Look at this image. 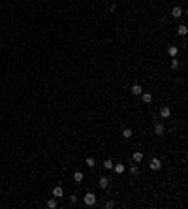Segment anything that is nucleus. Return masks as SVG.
<instances>
[{"label":"nucleus","mask_w":188,"mask_h":209,"mask_svg":"<svg viewBox=\"0 0 188 209\" xmlns=\"http://www.w3.org/2000/svg\"><path fill=\"white\" fill-rule=\"evenodd\" d=\"M83 179H85V175H83V172H75V173H73V181H75V183H81V181H83Z\"/></svg>","instance_id":"obj_15"},{"label":"nucleus","mask_w":188,"mask_h":209,"mask_svg":"<svg viewBox=\"0 0 188 209\" xmlns=\"http://www.w3.org/2000/svg\"><path fill=\"white\" fill-rule=\"evenodd\" d=\"M83 204H85L87 207L96 205V194H94V192H87V194L83 196Z\"/></svg>","instance_id":"obj_1"},{"label":"nucleus","mask_w":188,"mask_h":209,"mask_svg":"<svg viewBox=\"0 0 188 209\" xmlns=\"http://www.w3.org/2000/svg\"><path fill=\"white\" fill-rule=\"evenodd\" d=\"M132 136H134V132H132V128H124V130H122V138H124V140H130Z\"/></svg>","instance_id":"obj_13"},{"label":"nucleus","mask_w":188,"mask_h":209,"mask_svg":"<svg viewBox=\"0 0 188 209\" xmlns=\"http://www.w3.org/2000/svg\"><path fill=\"white\" fill-rule=\"evenodd\" d=\"M103 170H113V160L111 158H107V160H103Z\"/></svg>","instance_id":"obj_16"},{"label":"nucleus","mask_w":188,"mask_h":209,"mask_svg":"<svg viewBox=\"0 0 188 209\" xmlns=\"http://www.w3.org/2000/svg\"><path fill=\"white\" fill-rule=\"evenodd\" d=\"M113 170H115V173H124V170H126V166L124 164H113Z\"/></svg>","instance_id":"obj_14"},{"label":"nucleus","mask_w":188,"mask_h":209,"mask_svg":"<svg viewBox=\"0 0 188 209\" xmlns=\"http://www.w3.org/2000/svg\"><path fill=\"white\" fill-rule=\"evenodd\" d=\"M113 207H115V202H113V200H109L107 204H105V209H113Z\"/></svg>","instance_id":"obj_21"},{"label":"nucleus","mask_w":188,"mask_h":209,"mask_svg":"<svg viewBox=\"0 0 188 209\" xmlns=\"http://www.w3.org/2000/svg\"><path fill=\"white\" fill-rule=\"evenodd\" d=\"M186 32H188L186 25H179V27H177V34H179V36H186Z\"/></svg>","instance_id":"obj_12"},{"label":"nucleus","mask_w":188,"mask_h":209,"mask_svg":"<svg viewBox=\"0 0 188 209\" xmlns=\"http://www.w3.org/2000/svg\"><path fill=\"white\" fill-rule=\"evenodd\" d=\"M141 100H143L145 104H151L152 102V94L151 92H141Z\"/></svg>","instance_id":"obj_10"},{"label":"nucleus","mask_w":188,"mask_h":209,"mask_svg":"<svg viewBox=\"0 0 188 209\" xmlns=\"http://www.w3.org/2000/svg\"><path fill=\"white\" fill-rule=\"evenodd\" d=\"M171 68H173V70H177V68H181V62H179V60H177V57H175V59H173V60H171Z\"/></svg>","instance_id":"obj_19"},{"label":"nucleus","mask_w":188,"mask_h":209,"mask_svg":"<svg viewBox=\"0 0 188 209\" xmlns=\"http://www.w3.org/2000/svg\"><path fill=\"white\" fill-rule=\"evenodd\" d=\"M47 207H49V209H55V207H57V198H51V200H47Z\"/></svg>","instance_id":"obj_17"},{"label":"nucleus","mask_w":188,"mask_h":209,"mask_svg":"<svg viewBox=\"0 0 188 209\" xmlns=\"http://www.w3.org/2000/svg\"><path fill=\"white\" fill-rule=\"evenodd\" d=\"M130 173L132 175H137L139 173V166H130Z\"/></svg>","instance_id":"obj_20"},{"label":"nucleus","mask_w":188,"mask_h":209,"mask_svg":"<svg viewBox=\"0 0 188 209\" xmlns=\"http://www.w3.org/2000/svg\"><path fill=\"white\" fill-rule=\"evenodd\" d=\"M171 15H173L175 19H179V17H183V15H184V9L179 8V6H175V8L171 9Z\"/></svg>","instance_id":"obj_5"},{"label":"nucleus","mask_w":188,"mask_h":209,"mask_svg":"<svg viewBox=\"0 0 188 209\" xmlns=\"http://www.w3.org/2000/svg\"><path fill=\"white\" fill-rule=\"evenodd\" d=\"M70 204H77V196H70Z\"/></svg>","instance_id":"obj_22"},{"label":"nucleus","mask_w":188,"mask_h":209,"mask_svg":"<svg viewBox=\"0 0 188 209\" xmlns=\"http://www.w3.org/2000/svg\"><path fill=\"white\" fill-rule=\"evenodd\" d=\"M167 53H169V57H171V59H175V57L179 55V47H177V45H169Z\"/></svg>","instance_id":"obj_8"},{"label":"nucleus","mask_w":188,"mask_h":209,"mask_svg":"<svg viewBox=\"0 0 188 209\" xmlns=\"http://www.w3.org/2000/svg\"><path fill=\"white\" fill-rule=\"evenodd\" d=\"M87 166H89V168H94V166H96V160H94L92 156H87Z\"/></svg>","instance_id":"obj_18"},{"label":"nucleus","mask_w":188,"mask_h":209,"mask_svg":"<svg viewBox=\"0 0 188 209\" xmlns=\"http://www.w3.org/2000/svg\"><path fill=\"white\" fill-rule=\"evenodd\" d=\"M62 196H64V188L60 185H57L53 188V198H57V200H58V198H62Z\"/></svg>","instance_id":"obj_4"},{"label":"nucleus","mask_w":188,"mask_h":209,"mask_svg":"<svg viewBox=\"0 0 188 209\" xmlns=\"http://www.w3.org/2000/svg\"><path fill=\"white\" fill-rule=\"evenodd\" d=\"M132 158H134V162H135V164H139L141 160H143V153H141V151H135L134 155H132Z\"/></svg>","instance_id":"obj_9"},{"label":"nucleus","mask_w":188,"mask_h":209,"mask_svg":"<svg viewBox=\"0 0 188 209\" xmlns=\"http://www.w3.org/2000/svg\"><path fill=\"white\" fill-rule=\"evenodd\" d=\"M149 168H151L152 172H158V170H162V160L156 158V156H154V158H151V160H149Z\"/></svg>","instance_id":"obj_2"},{"label":"nucleus","mask_w":188,"mask_h":209,"mask_svg":"<svg viewBox=\"0 0 188 209\" xmlns=\"http://www.w3.org/2000/svg\"><path fill=\"white\" fill-rule=\"evenodd\" d=\"M98 186L102 188V190H105L109 186V177H100V181H98Z\"/></svg>","instance_id":"obj_7"},{"label":"nucleus","mask_w":188,"mask_h":209,"mask_svg":"<svg viewBox=\"0 0 188 209\" xmlns=\"http://www.w3.org/2000/svg\"><path fill=\"white\" fill-rule=\"evenodd\" d=\"M141 92H143V87L139 85V83H134V85H132V94L134 96H141Z\"/></svg>","instance_id":"obj_6"},{"label":"nucleus","mask_w":188,"mask_h":209,"mask_svg":"<svg viewBox=\"0 0 188 209\" xmlns=\"http://www.w3.org/2000/svg\"><path fill=\"white\" fill-rule=\"evenodd\" d=\"M117 9V6H115V2H111V6H109V11H115Z\"/></svg>","instance_id":"obj_23"},{"label":"nucleus","mask_w":188,"mask_h":209,"mask_svg":"<svg viewBox=\"0 0 188 209\" xmlns=\"http://www.w3.org/2000/svg\"><path fill=\"white\" fill-rule=\"evenodd\" d=\"M111 2H115V0H111Z\"/></svg>","instance_id":"obj_24"},{"label":"nucleus","mask_w":188,"mask_h":209,"mask_svg":"<svg viewBox=\"0 0 188 209\" xmlns=\"http://www.w3.org/2000/svg\"><path fill=\"white\" fill-rule=\"evenodd\" d=\"M154 134H156V136H162V134H164V124L162 123L154 124Z\"/></svg>","instance_id":"obj_11"},{"label":"nucleus","mask_w":188,"mask_h":209,"mask_svg":"<svg viewBox=\"0 0 188 209\" xmlns=\"http://www.w3.org/2000/svg\"><path fill=\"white\" fill-rule=\"evenodd\" d=\"M158 113H160V119H167L171 115V109L167 108V106H162L160 108V111H158Z\"/></svg>","instance_id":"obj_3"}]
</instances>
